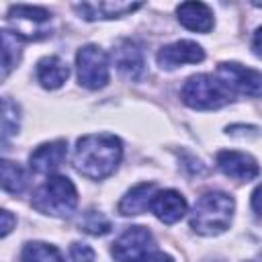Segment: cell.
Wrapping results in <instances>:
<instances>
[{
	"instance_id": "6da1fadb",
	"label": "cell",
	"mask_w": 262,
	"mask_h": 262,
	"mask_svg": "<svg viewBox=\"0 0 262 262\" xmlns=\"http://www.w3.org/2000/svg\"><path fill=\"white\" fill-rule=\"evenodd\" d=\"M123 156L121 139L111 133H90L78 139L74 166L80 174L100 180L115 172Z\"/></svg>"
},
{
	"instance_id": "7a4b0ae2",
	"label": "cell",
	"mask_w": 262,
	"mask_h": 262,
	"mask_svg": "<svg viewBox=\"0 0 262 262\" xmlns=\"http://www.w3.org/2000/svg\"><path fill=\"white\" fill-rule=\"evenodd\" d=\"M233 215V199L221 190L199 196L190 213V227L203 235H215L229 227Z\"/></svg>"
},
{
	"instance_id": "3957f363",
	"label": "cell",
	"mask_w": 262,
	"mask_h": 262,
	"mask_svg": "<svg viewBox=\"0 0 262 262\" xmlns=\"http://www.w3.org/2000/svg\"><path fill=\"white\" fill-rule=\"evenodd\" d=\"M33 207L39 213L66 217L78 205V190L74 182L66 176H49L33 194Z\"/></svg>"
},
{
	"instance_id": "277c9868",
	"label": "cell",
	"mask_w": 262,
	"mask_h": 262,
	"mask_svg": "<svg viewBox=\"0 0 262 262\" xmlns=\"http://www.w3.org/2000/svg\"><path fill=\"white\" fill-rule=\"evenodd\" d=\"M233 92L219 80L209 74H196L186 80L182 86V100L190 108L207 111V108H219L233 100Z\"/></svg>"
},
{
	"instance_id": "5b68a950",
	"label": "cell",
	"mask_w": 262,
	"mask_h": 262,
	"mask_svg": "<svg viewBox=\"0 0 262 262\" xmlns=\"http://www.w3.org/2000/svg\"><path fill=\"white\" fill-rule=\"evenodd\" d=\"M111 252L117 262H143L151 252H156L154 235L149 233V229L133 225L119 235Z\"/></svg>"
},
{
	"instance_id": "8992f818",
	"label": "cell",
	"mask_w": 262,
	"mask_h": 262,
	"mask_svg": "<svg viewBox=\"0 0 262 262\" xmlns=\"http://www.w3.org/2000/svg\"><path fill=\"white\" fill-rule=\"evenodd\" d=\"M78 80L90 90H98L108 82V59L106 53L96 45H84L76 53Z\"/></svg>"
},
{
	"instance_id": "52a82bcc",
	"label": "cell",
	"mask_w": 262,
	"mask_h": 262,
	"mask_svg": "<svg viewBox=\"0 0 262 262\" xmlns=\"http://www.w3.org/2000/svg\"><path fill=\"white\" fill-rule=\"evenodd\" d=\"M217 78L233 92V94H244L252 98L262 96V72L244 68L239 63H219L217 68Z\"/></svg>"
},
{
	"instance_id": "ba28073f",
	"label": "cell",
	"mask_w": 262,
	"mask_h": 262,
	"mask_svg": "<svg viewBox=\"0 0 262 262\" xmlns=\"http://www.w3.org/2000/svg\"><path fill=\"white\" fill-rule=\"evenodd\" d=\"M217 168L235 180H252L260 174V166L256 164V160L248 154L242 151H233V149H221L217 154Z\"/></svg>"
},
{
	"instance_id": "9c48e42d",
	"label": "cell",
	"mask_w": 262,
	"mask_h": 262,
	"mask_svg": "<svg viewBox=\"0 0 262 262\" xmlns=\"http://www.w3.org/2000/svg\"><path fill=\"white\" fill-rule=\"evenodd\" d=\"M203 59H205V51L194 41H176L158 51V63L164 70H172L182 63H199Z\"/></svg>"
},
{
	"instance_id": "30bf717a",
	"label": "cell",
	"mask_w": 262,
	"mask_h": 262,
	"mask_svg": "<svg viewBox=\"0 0 262 262\" xmlns=\"http://www.w3.org/2000/svg\"><path fill=\"white\" fill-rule=\"evenodd\" d=\"M113 59L115 66L119 68V72L131 80H139L145 72V59H143V51L137 43L125 39L121 41L115 49H113Z\"/></svg>"
},
{
	"instance_id": "8fae6325",
	"label": "cell",
	"mask_w": 262,
	"mask_h": 262,
	"mask_svg": "<svg viewBox=\"0 0 262 262\" xmlns=\"http://www.w3.org/2000/svg\"><path fill=\"white\" fill-rule=\"evenodd\" d=\"M149 211L162 223H176L186 213V199L176 190H160L149 203Z\"/></svg>"
},
{
	"instance_id": "7c38bea8",
	"label": "cell",
	"mask_w": 262,
	"mask_h": 262,
	"mask_svg": "<svg viewBox=\"0 0 262 262\" xmlns=\"http://www.w3.org/2000/svg\"><path fill=\"white\" fill-rule=\"evenodd\" d=\"M66 156H68V143L63 139H57V141H49V143L39 145L31 154L29 162H31V168L35 172L49 174V172L57 170L63 164Z\"/></svg>"
},
{
	"instance_id": "4fadbf2b",
	"label": "cell",
	"mask_w": 262,
	"mask_h": 262,
	"mask_svg": "<svg viewBox=\"0 0 262 262\" xmlns=\"http://www.w3.org/2000/svg\"><path fill=\"white\" fill-rule=\"evenodd\" d=\"M178 20L190 31L209 33L213 29V12L203 2H182L178 6Z\"/></svg>"
},
{
	"instance_id": "5bb4252c",
	"label": "cell",
	"mask_w": 262,
	"mask_h": 262,
	"mask_svg": "<svg viewBox=\"0 0 262 262\" xmlns=\"http://www.w3.org/2000/svg\"><path fill=\"white\" fill-rule=\"evenodd\" d=\"M141 8V4H129V2H84L76 4V10L86 18V20H96V18H119L125 16L133 10Z\"/></svg>"
},
{
	"instance_id": "9a60e30c",
	"label": "cell",
	"mask_w": 262,
	"mask_h": 262,
	"mask_svg": "<svg viewBox=\"0 0 262 262\" xmlns=\"http://www.w3.org/2000/svg\"><path fill=\"white\" fill-rule=\"evenodd\" d=\"M70 76V68L63 59H59L57 55H49V57H43L39 63H37V80L43 88L47 90H55L59 88Z\"/></svg>"
},
{
	"instance_id": "2e32d148",
	"label": "cell",
	"mask_w": 262,
	"mask_h": 262,
	"mask_svg": "<svg viewBox=\"0 0 262 262\" xmlns=\"http://www.w3.org/2000/svg\"><path fill=\"white\" fill-rule=\"evenodd\" d=\"M156 194V184L154 182H141L133 186L119 203V213L121 215H141L149 209V203Z\"/></svg>"
},
{
	"instance_id": "e0dca14e",
	"label": "cell",
	"mask_w": 262,
	"mask_h": 262,
	"mask_svg": "<svg viewBox=\"0 0 262 262\" xmlns=\"http://www.w3.org/2000/svg\"><path fill=\"white\" fill-rule=\"evenodd\" d=\"M20 262H63V258L55 246L43 242H29L23 246Z\"/></svg>"
},
{
	"instance_id": "ac0fdd59",
	"label": "cell",
	"mask_w": 262,
	"mask_h": 262,
	"mask_svg": "<svg viewBox=\"0 0 262 262\" xmlns=\"http://www.w3.org/2000/svg\"><path fill=\"white\" fill-rule=\"evenodd\" d=\"M20 41L23 37L18 33H12L8 29L2 31V78H6L8 72L16 66L20 55Z\"/></svg>"
},
{
	"instance_id": "d6986e66",
	"label": "cell",
	"mask_w": 262,
	"mask_h": 262,
	"mask_svg": "<svg viewBox=\"0 0 262 262\" xmlns=\"http://www.w3.org/2000/svg\"><path fill=\"white\" fill-rule=\"evenodd\" d=\"M27 186V174L23 170V166L10 162V160H4L2 162V188L6 192H12V194H20Z\"/></svg>"
},
{
	"instance_id": "ffe728a7",
	"label": "cell",
	"mask_w": 262,
	"mask_h": 262,
	"mask_svg": "<svg viewBox=\"0 0 262 262\" xmlns=\"http://www.w3.org/2000/svg\"><path fill=\"white\" fill-rule=\"evenodd\" d=\"M8 18L10 20H14V18L16 20H27V23H33V25H43V23H47L51 18V14H49V10L39 8V6H23V4H18V6H10Z\"/></svg>"
},
{
	"instance_id": "44dd1931",
	"label": "cell",
	"mask_w": 262,
	"mask_h": 262,
	"mask_svg": "<svg viewBox=\"0 0 262 262\" xmlns=\"http://www.w3.org/2000/svg\"><path fill=\"white\" fill-rule=\"evenodd\" d=\"M80 229L90 235H104L111 229V221L100 211H88L80 219Z\"/></svg>"
},
{
	"instance_id": "7402d4cb",
	"label": "cell",
	"mask_w": 262,
	"mask_h": 262,
	"mask_svg": "<svg viewBox=\"0 0 262 262\" xmlns=\"http://www.w3.org/2000/svg\"><path fill=\"white\" fill-rule=\"evenodd\" d=\"M18 123H20L18 106L10 98H4L2 100V137L8 139L10 135H14L18 131Z\"/></svg>"
},
{
	"instance_id": "603a6c76",
	"label": "cell",
	"mask_w": 262,
	"mask_h": 262,
	"mask_svg": "<svg viewBox=\"0 0 262 262\" xmlns=\"http://www.w3.org/2000/svg\"><path fill=\"white\" fill-rule=\"evenodd\" d=\"M70 262H94V250L88 244H72Z\"/></svg>"
},
{
	"instance_id": "cb8c5ba5",
	"label": "cell",
	"mask_w": 262,
	"mask_h": 262,
	"mask_svg": "<svg viewBox=\"0 0 262 262\" xmlns=\"http://www.w3.org/2000/svg\"><path fill=\"white\" fill-rule=\"evenodd\" d=\"M252 209L258 217H262V184H258L256 190L252 192Z\"/></svg>"
},
{
	"instance_id": "d4e9b609",
	"label": "cell",
	"mask_w": 262,
	"mask_h": 262,
	"mask_svg": "<svg viewBox=\"0 0 262 262\" xmlns=\"http://www.w3.org/2000/svg\"><path fill=\"white\" fill-rule=\"evenodd\" d=\"M0 217H2V235H8L10 229H12V225H14V217H12L10 211H6V209L0 213Z\"/></svg>"
},
{
	"instance_id": "484cf974",
	"label": "cell",
	"mask_w": 262,
	"mask_h": 262,
	"mask_svg": "<svg viewBox=\"0 0 262 262\" xmlns=\"http://www.w3.org/2000/svg\"><path fill=\"white\" fill-rule=\"evenodd\" d=\"M143 262H174L168 254H164V252H160V250H156V252H151Z\"/></svg>"
},
{
	"instance_id": "4316f807",
	"label": "cell",
	"mask_w": 262,
	"mask_h": 262,
	"mask_svg": "<svg viewBox=\"0 0 262 262\" xmlns=\"http://www.w3.org/2000/svg\"><path fill=\"white\" fill-rule=\"evenodd\" d=\"M252 49L258 57H262V27L254 33V39H252Z\"/></svg>"
},
{
	"instance_id": "83f0119b",
	"label": "cell",
	"mask_w": 262,
	"mask_h": 262,
	"mask_svg": "<svg viewBox=\"0 0 262 262\" xmlns=\"http://www.w3.org/2000/svg\"><path fill=\"white\" fill-rule=\"evenodd\" d=\"M254 6H258V8H262V2H254Z\"/></svg>"
},
{
	"instance_id": "f1b7e54d",
	"label": "cell",
	"mask_w": 262,
	"mask_h": 262,
	"mask_svg": "<svg viewBox=\"0 0 262 262\" xmlns=\"http://www.w3.org/2000/svg\"><path fill=\"white\" fill-rule=\"evenodd\" d=\"M260 262H262V260H260Z\"/></svg>"
}]
</instances>
